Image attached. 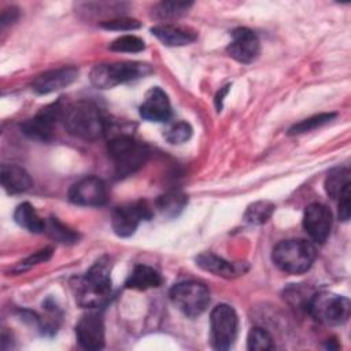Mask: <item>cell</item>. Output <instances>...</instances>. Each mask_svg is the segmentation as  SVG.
I'll use <instances>...</instances> for the list:
<instances>
[{"label":"cell","instance_id":"cell-1","mask_svg":"<svg viewBox=\"0 0 351 351\" xmlns=\"http://www.w3.org/2000/svg\"><path fill=\"white\" fill-rule=\"evenodd\" d=\"M111 266L106 258L99 259L73 284L75 302L84 308L104 306L111 296Z\"/></svg>","mask_w":351,"mask_h":351},{"label":"cell","instance_id":"cell-2","mask_svg":"<svg viewBox=\"0 0 351 351\" xmlns=\"http://www.w3.org/2000/svg\"><path fill=\"white\" fill-rule=\"evenodd\" d=\"M60 121L70 134L86 141H96L107 132V123L99 107L85 100L64 106Z\"/></svg>","mask_w":351,"mask_h":351},{"label":"cell","instance_id":"cell-3","mask_svg":"<svg viewBox=\"0 0 351 351\" xmlns=\"http://www.w3.org/2000/svg\"><path fill=\"white\" fill-rule=\"evenodd\" d=\"M110 158L114 163L115 174L126 177L137 171L148 159V147L129 134H118L108 141Z\"/></svg>","mask_w":351,"mask_h":351},{"label":"cell","instance_id":"cell-4","mask_svg":"<svg viewBox=\"0 0 351 351\" xmlns=\"http://www.w3.org/2000/svg\"><path fill=\"white\" fill-rule=\"evenodd\" d=\"M274 265L289 274H302L307 271L314 259V245L303 239H291L280 241L271 254Z\"/></svg>","mask_w":351,"mask_h":351},{"label":"cell","instance_id":"cell-5","mask_svg":"<svg viewBox=\"0 0 351 351\" xmlns=\"http://www.w3.org/2000/svg\"><path fill=\"white\" fill-rule=\"evenodd\" d=\"M152 70L148 64L140 62H115L101 63L92 69L90 82L100 89L114 88L119 84L145 77Z\"/></svg>","mask_w":351,"mask_h":351},{"label":"cell","instance_id":"cell-6","mask_svg":"<svg viewBox=\"0 0 351 351\" xmlns=\"http://www.w3.org/2000/svg\"><path fill=\"white\" fill-rule=\"evenodd\" d=\"M350 300L346 296L321 291L314 293L307 302L310 315L324 325H341L350 317Z\"/></svg>","mask_w":351,"mask_h":351},{"label":"cell","instance_id":"cell-7","mask_svg":"<svg viewBox=\"0 0 351 351\" xmlns=\"http://www.w3.org/2000/svg\"><path fill=\"white\" fill-rule=\"evenodd\" d=\"M173 304L186 317L200 315L210 303L207 287L197 281H184L176 284L169 292Z\"/></svg>","mask_w":351,"mask_h":351},{"label":"cell","instance_id":"cell-8","mask_svg":"<svg viewBox=\"0 0 351 351\" xmlns=\"http://www.w3.org/2000/svg\"><path fill=\"white\" fill-rule=\"evenodd\" d=\"M239 318L229 304H217L210 314V341L215 350H229L237 337Z\"/></svg>","mask_w":351,"mask_h":351},{"label":"cell","instance_id":"cell-9","mask_svg":"<svg viewBox=\"0 0 351 351\" xmlns=\"http://www.w3.org/2000/svg\"><path fill=\"white\" fill-rule=\"evenodd\" d=\"M151 215V210L145 202L128 203L112 211L111 226L117 236L129 237L136 232L140 222L149 219Z\"/></svg>","mask_w":351,"mask_h":351},{"label":"cell","instance_id":"cell-10","mask_svg":"<svg viewBox=\"0 0 351 351\" xmlns=\"http://www.w3.org/2000/svg\"><path fill=\"white\" fill-rule=\"evenodd\" d=\"M69 200L77 206L99 207L107 203L108 189L101 178L88 176L70 186Z\"/></svg>","mask_w":351,"mask_h":351},{"label":"cell","instance_id":"cell-11","mask_svg":"<svg viewBox=\"0 0 351 351\" xmlns=\"http://www.w3.org/2000/svg\"><path fill=\"white\" fill-rule=\"evenodd\" d=\"M64 106L60 104V101L52 103L49 106H45L40 110V112L36 114L32 119H27L22 123V132L36 140L48 141L52 137L53 126L55 123L62 119Z\"/></svg>","mask_w":351,"mask_h":351},{"label":"cell","instance_id":"cell-12","mask_svg":"<svg viewBox=\"0 0 351 351\" xmlns=\"http://www.w3.org/2000/svg\"><path fill=\"white\" fill-rule=\"evenodd\" d=\"M303 228L310 239L318 244L325 243L332 229V213L321 203H311L303 215Z\"/></svg>","mask_w":351,"mask_h":351},{"label":"cell","instance_id":"cell-13","mask_svg":"<svg viewBox=\"0 0 351 351\" xmlns=\"http://www.w3.org/2000/svg\"><path fill=\"white\" fill-rule=\"evenodd\" d=\"M259 40L248 27H237L232 32V41L226 51L230 58L240 63H252L259 55Z\"/></svg>","mask_w":351,"mask_h":351},{"label":"cell","instance_id":"cell-14","mask_svg":"<svg viewBox=\"0 0 351 351\" xmlns=\"http://www.w3.org/2000/svg\"><path fill=\"white\" fill-rule=\"evenodd\" d=\"M75 336L85 350H100L104 347V322L96 313H88L75 325Z\"/></svg>","mask_w":351,"mask_h":351},{"label":"cell","instance_id":"cell-15","mask_svg":"<svg viewBox=\"0 0 351 351\" xmlns=\"http://www.w3.org/2000/svg\"><path fill=\"white\" fill-rule=\"evenodd\" d=\"M77 78H78L77 67H73V66L59 67L37 75L32 84V88L34 92L40 95H47L69 86Z\"/></svg>","mask_w":351,"mask_h":351},{"label":"cell","instance_id":"cell-16","mask_svg":"<svg viewBox=\"0 0 351 351\" xmlns=\"http://www.w3.org/2000/svg\"><path fill=\"white\" fill-rule=\"evenodd\" d=\"M140 115L141 118L151 121V122H165L171 115V106L170 100L163 89L159 86H152L140 106Z\"/></svg>","mask_w":351,"mask_h":351},{"label":"cell","instance_id":"cell-17","mask_svg":"<svg viewBox=\"0 0 351 351\" xmlns=\"http://www.w3.org/2000/svg\"><path fill=\"white\" fill-rule=\"evenodd\" d=\"M196 265L202 267L206 271H210L215 276H221L225 278H233L240 274H243L247 269H243V263H233L229 261H225L221 256H217L211 252L200 254L196 258Z\"/></svg>","mask_w":351,"mask_h":351},{"label":"cell","instance_id":"cell-18","mask_svg":"<svg viewBox=\"0 0 351 351\" xmlns=\"http://www.w3.org/2000/svg\"><path fill=\"white\" fill-rule=\"evenodd\" d=\"M0 178L3 188L11 195L26 192L33 185L29 173L23 167L16 165H3Z\"/></svg>","mask_w":351,"mask_h":351},{"label":"cell","instance_id":"cell-19","mask_svg":"<svg viewBox=\"0 0 351 351\" xmlns=\"http://www.w3.org/2000/svg\"><path fill=\"white\" fill-rule=\"evenodd\" d=\"M151 33L165 45L167 47H182V45H188L191 43H193L196 40V33L185 29V27H180V26H174V25H158L154 26L151 29Z\"/></svg>","mask_w":351,"mask_h":351},{"label":"cell","instance_id":"cell-20","mask_svg":"<svg viewBox=\"0 0 351 351\" xmlns=\"http://www.w3.org/2000/svg\"><path fill=\"white\" fill-rule=\"evenodd\" d=\"M162 284V277L158 270L147 265H136L129 274L125 287L129 289L145 291L149 288H156Z\"/></svg>","mask_w":351,"mask_h":351},{"label":"cell","instance_id":"cell-21","mask_svg":"<svg viewBox=\"0 0 351 351\" xmlns=\"http://www.w3.org/2000/svg\"><path fill=\"white\" fill-rule=\"evenodd\" d=\"M14 219L15 222L25 228L26 230L32 232V233H41L45 230V225H47V221L43 219L37 211L34 210V207L25 202V203H21L16 208H15V213H14Z\"/></svg>","mask_w":351,"mask_h":351},{"label":"cell","instance_id":"cell-22","mask_svg":"<svg viewBox=\"0 0 351 351\" xmlns=\"http://www.w3.org/2000/svg\"><path fill=\"white\" fill-rule=\"evenodd\" d=\"M348 188H351V178L347 167H336L328 173L325 178V191L329 197L337 200Z\"/></svg>","mask_w":351,"mask_h":351},{"label":"cell","instance_id":"cell-23","mask_svg":"<svg viewBox=\"0 0 351 351\" xmlns=\"http://www.w3.org/2000/svg\"><path fill=\"white\" fill-rule=\"evenodd\" d=\"M276 206L269 200H259L250 204L244 213V219L251 225L265 223L274 213Z\"/></svg>","mask_w":351,"mask_h":351},{"label":"cell","instance_id":"cell-24","mask_svg":"<svg viewBox=\"0 0 351 351\" xmlns=\"http://www.w3.org/2000/svg\"><path fill=\"white\" fill-rule=\"evenodd\" d=\"M55 241L62 244H74L78 241L80 236L77 232L71 230L66 225H63L58 218H49L45 225V230Z\"/></svg>","mask_w":351,"mask_h":351},{"label":"cell","instance_id":"cell-25","mask_svg":"<svg viewBox=\"0 0 351 351\" xmlns=\"http://www.w3.org/2000/svg\"><path fill=\"white\" fill-rule=\"evenodd\" d=\"M192 3L189 1H162L154 7V15L156 19H177L188 12Z\"/></svg>","mask_w":351,"mask_h":351},{"label":"cell","instance_id":"cell-26","mask_svg":"<svg viewBox=\"0 0 351 351\" xmlns=\"http://www.w3.org/2000/svg\"><path fill=\"white\" fill-rule=\"evenodd\" d=\"M336 117L335 112H322V114H317V115H313L307 119H303L298 123H295L289 130L288 133L289 134H302V133H306V132H310V130H314L322 125H326L329 123L333 118Z\"/></svg>","mask_w":351,"mask_h":351},{"label":"cell","instance_id":"cell-27","mask_svg":"<svg viewBox=\"0 0 351 351\" xmlns=\"http://www.w3.org/2000/svg\"><path fill=\"white\" fill-rule=\"evenodd\" d=\"M192 136V126L188 122L178 121L166 128L163 137L170 144H182L188 141Z\"/></svg>","mask_w":351,"mask_h":351},{"label":"cell","instance_id":"cell-28","mask_svg":"<svg viewBox=\"0 0 351 351\" xmlns=\"http://www.w3.org/2000/svg\"><path fill=\"white\" fill-rule=\"evenodd\" d=\"M274 347L273 337L263 328H252L247 337V348L254 351H267Z\"/></svg>","mask_w":351,"mask_h":351},{"label":"cell","instance_id":"cell-29","mask_svg":"<svg viewBox=\"0 0 351 351\" xmlns=\"http://www.w3.org/2000/svg\"><path fill=\"white\" fill-rule=\"evenodd\" d=\"M144 48H145L144 41L134 34L121 36L110 44V49L115 52H140Z\"/></svg>","mask_w":351,"mask_h":351},{"label":"cell","instance_id":"cell-30","mask_svg":"<svg viewBox=\"0 0 351 351\" xmlns=\"http://www.w3.org/2000/svg\"><path fill=\"white\" fill-rule=\"evenodd\" d=\"M185 203H186V197L184 195H181L178 192H173V193L162 196L158 200V207L162 213L174 215V214H177V211L182 210Z\"/></svg>","mask_w":351,"mask_h":351},{"label":"cell","instance_id":"cell-31","mask_svg":"<svg viewBox=\"0 0 351 351\" xmlns=\"http://www.w3.org/2000/svg\"><path fill=\"white\" fill-rule=\"evenodd\" d=\"M100 26L103 29H107V30H122V32H126V30H136V29H138L141 26V23L137 19H133V18L117 16V18H111V19L103 21L100 23Z\"/></svg>","mask_w":351,"mask_h":351},{"label":"cell","instance_id":"cell-32","mask_svg":"<svg viewBox=\"0 0 351 351\" xmlns=\"http://www.w3.org/2000/svg\"><path fill=\"white\" fill-rule=\"evenodd\" d=\"M52 255V248H44V250H40L37 252H34L33 255H30L29 258L21 261L19 263H16V266L12 269L14 273H21V271H26L29 270L30 267L36 266L37 263H41V262H45L51 258Z\"/></svg>","mask_w":351,"mask_h":351},{"label":"cell","instance_id":"cell-33","mask_svg":"<svg viewBox=\"0 0 351 351\" xmlns=\"http://www.w3.org/2000/svg\"><path fill=\"white\" fill-rule=\"evenodd\" d=\"M339 200V218L343 222H347L350 219V206H351V189H346Z\"/></svg>","mask_w":351,"mask_h":351}]
</instances>
